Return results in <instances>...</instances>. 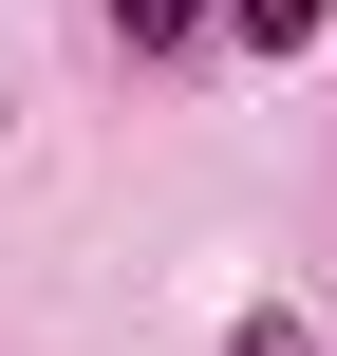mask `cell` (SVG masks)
<instances>
[{
  "label": "cell",
  "instance_id": "cell-1",
  "mask_svg": "<svg viewBox=\"0 0 337 356\" xmlns=\"http://www.w3.org/2000/svg\"><path fill=\"white\" fill-rule=\"evenodd\" d=\"M225 0H113V56H206Z\"/></svg>",
  "mask_w": 337,
  "mask_h": 356
},
{
  "label": "cell",
  "instance_id": "cell-2",
  "mask_svg": "<svg viewBox=\"0 0 337 356\" xmlns=\"http://www.w3.org/2000/svg\"><path fill=\"white\" fill-rule=\"evenodd\" d=\"M319 19H337V0H225V38H244V56H300Z\"/></svg>",
  "mask_w": 337,
  "mask_h": 356
},
{
  "label": "cell",
  "instance_id": "cell-3",
  "mask_svg": "<svg viewBox=\"0 0 337 356\" xmlns=\"http://www.w3.org/2000/svg\"><path fill=\"white\" fill-rule=\"evenodd\" d=\"M225 356H319V319H300V300H244V319H225Z\"/></svg>",
  "mask_w": 337,
  "mask_h": 356
}]
</instances>
